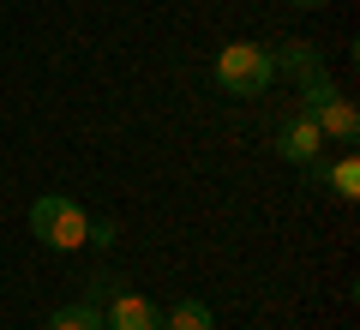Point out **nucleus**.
Segmentation results:
<instances>
[{"label":"nucleus","instance_id":"f257e3e1","mask_svg":"<svg viewBox=\"0 0 360 330\" xmlns=\"http://www.w3.org/2000/svg\"><path fill=\"white\" fill-rule=\"evenodd\" d=\"M30 234H37L49 253H78V246H90V216L78 198H66V192H42L37 204H30Z\"/></svg>","mask_w":360,"mask_h":330},{"label":"nucleus","instance_id":"f03ea898","mask_svg":"<svg viewBox=\"0 0 360 330\" xmlns=\"http://www.w3.org/2000/svg\"><path fill=\"white\" fill-rule=\"evenodd\" d=\"M217 84L229 96H264L276 84V61L264 42H229V49H217Z\"/></svg>","mask_w":360,"mask_h":330},{"label":"nucleus","instance_id":"7ed1b4c3","mask_svg":"<svg viewBox=\"0 0 360 330\" xmlns=\"http://www.w3.org/2000/svg\"><path fill=\"white\" fill-rule=\"evenodd\" d=\"M276 156H283V163H300V168L319 163V156H324V132H319V120L295 108V115L276 127Z\"/></svg>","mask_w":360,"mask_h":330},{"label":"nucleus","instance_id":"20e7f679","mask_svg":"<svg viewBox=\"0 0 360 330\" xmlns=\"http://www.w3.org/2000/svg\"><path fill=\"white\" fill-rule=\"evenodd\" d=\"M103 330H162V306H156L150 294L120 288V294H108V306H103Z\"/></svg>","mask_w":360,"mask_h":330},{"label":"nucleus","instance_id":"39448f33","mask_svg":"<svg viewBox=\"0 0 360 330\" xmlns=\"http://www.w3.org/2000/svg\"><path fill=\"white\" fill-rule=\"evenodd\" d=\"M312 120H319L324 144H354V139H360V108H354V102L342 96V90H336V96L324 102V108H319Z\"/></svg>","mask_w":360,"mask_h":330},{"label":"nucleus","instance_id":"423d86ee","mask_svg":"<svg viewBox=\"0 0 360 330\" xmlns=\"http://www.w3.org/2000/svg\"><path fill=\"white\" fill-rule=\"evenodd\" d=\"M319 186H330L342 204H354V198H360V156L348 151V156H336L330 168H319Z\"/></svg>","mask_w":360,"mask_h":330},{"label":"nucleus","instance_id":"0eeeda50","mask_svg":"<svg viewBox=\"0 0 360 330\" xmlns=\"http://www.w3.org/2000/svg\"><path fill=\"white\" fill-rule=\"evenodd\" d=\"M270 61H276V72H288V78H312V72H324V54L312 49V42H283Z\"/></svg>","mask_w":360,"mask_h":330},{"label":"nucleus","instance_id":"6e6552de","mask_svg":"<svg viewBox=\"0 0 360 330\" xmlns=\"http://www.w3.org/2000/svg\"><path fill=\"white\" fill-rule=\"evenodd\" d=\"M49 330H103V300H96V294H84V300L60 306V312L49 318Z\"/></svg>","mask_w":360,"mask_h":330},{"label":"nucleus","instance_id":"1a4fd4ad","mask_svg":"<svg viewBox=\"0 0 360 330\" xmlns=\"http://www.w3.org/2000/svg\"><path fill=\"white\" fill-rule=\"evenodd\" d=\"M162 330H217V312L205 300H174L162 312Z\"/></svg>","mask_w":360,"mask_h":330},{"label":"nucleus","instance_id":"9d476101","mask_svg":"<svg viewBox=\"0 0 360 330\" xmlns=\"http://www.w3.org/2000/svg\"><path fill=\"white\" fill-rule=\"evenodd\" d=\"M330 96H336L330 72H312V78H300V115H319V108H324Z\"/></svg>","mask_w":360,"mask_h":330},{"label":"nucleus","instance_id":"9b49d317","mask_svg":"<svg viewBox=\"0 0 360 330\" xmlns=\"http://www.w3.org/2000/svg\"><path fill=\"white\" fill-rule=\"evenodd\" d=\"M90 246H115V222H90Z\"/></svg>","mask_w":360,"mask_h":330},{"label":"nucleus","instance_id":"f8f14e48","mask_svg":"<svg viewBox=\"0 0 360 330\" xmlns=\"http://www.w3.org/2000/svg\"><path fill=\"white\" fill-rule=\"evenodd\" d=\"M288 6H300V13H319V6H324V0H288Z\"/></svg>","mask_w":360,"mask_h":330}]
</instances>
